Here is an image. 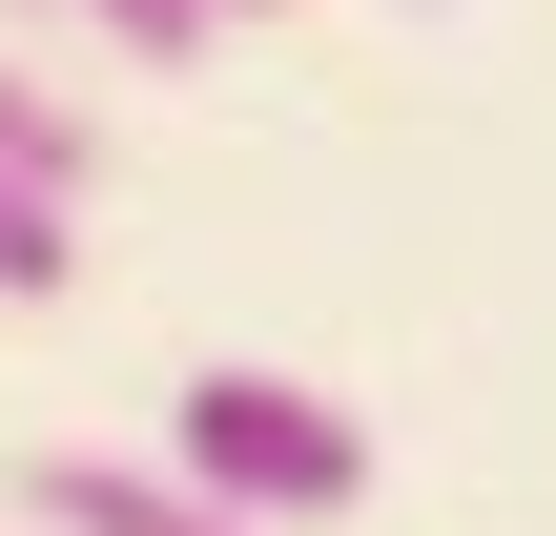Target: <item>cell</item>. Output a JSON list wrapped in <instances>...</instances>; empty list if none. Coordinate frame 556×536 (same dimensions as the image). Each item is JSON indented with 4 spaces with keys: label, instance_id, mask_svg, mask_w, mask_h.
Listing matches in <instances>:
<instances>
[{
    "label": "cell",
    "instance_id": "6da1fadb",
    "mask_svg": "<svg viewBox=\"0 0 556 536\" xmlns=\"http://www.w3.org/2000/svg\"><path fill=\"white\" fill-rule=\"evenodd\" d=\"M165 454H186L227 516H268V536H330L371 496V434H351V392H309V372H186V392H165Z\"/></svg>",
    "mask_w": 556,
    "mask_h": 536
},
{
    "label": "cell",
    "instance_id": "7a4b0ae2",
    "mask_svg": "<svg viewBox=\"0 0 556 536\" xmlns=\"http://www.w3.org/2000/svg\"><path fill=\"white\" fill-rule=\"evenodd\" d=\"M21 516H41V536H268V516H227L186 454H41Z\"/></svg>",
    "mask_w": 556,
    "mask_h": 536
},
{
    "label": "cell",
    "instance_id": "3957f363",
    "mask_svg": "<svg viewBox=\"0 0 556 536\" xmlns=\"http://www.w3.org/2000/svg\"><path fill=\"white\" fill-rule=\"evenodd\" d=\"M0 186H62V207L103 186V124H83V103H62L41 62H0Z\"/></svg>",
    "mask_w": 556,
    "mask_h": 536
},
{
    "label": "cell",
    "instance_id": "277c9868",
    "mask_svg": "<svg viewBox=\"0 0 556 536\" xmlns=\"http://www.w3.org/2000/svg\"><path fill=\"white\" fill-rule=\"evenodd\" d=\"M83 289V227H62V186H0V310H62Z\"/></svg>",
    "mask_w": 556,
    "mask_h": 536
},
{
    "label": "cell",
    "instance_id": "5b68a950",
    "mask_svg": "<svg viewBox=\"0 0 556 536\" xmlns=\"http://www.w3.org/2000/svg\"><path fill=\"white\" fill-rule=\"evenodd\" d=\"M83 21H103L124 62H206V41H227V0H83Z\"/></svg>",
    "mask_w": 556,
    "mask_h": 536
},
{
    "label": "cell",
    "instance_id": "8992f818",
    "mask_svg": "<svg viewBox=\"0 0 556 536\" xmlns=\"http://www.w3.org/2000/svg\"><path fill=\"white\" fill-rule=\"evenodd\" d=\"M227 21H268V0H227Z\"/></svg>",
    "mask_w": 556,
    "mask_h": 536
}]
</instances>
